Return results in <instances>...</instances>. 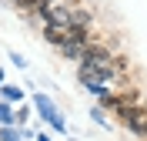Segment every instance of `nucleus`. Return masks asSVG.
<instances>
[{
    "mask_svg": "<svg viewBox=\"0 0 147 141\" xmlns=\"http://www.w3.org/2000/svg\"><path fill=\"white\" fill-rule=\"evenodd\" d=\"M34 104H37L40 118H44V121L50 124V128H57L60 134L67 131V121H64V114H60V111L54 108V104H50V97H47V94H34Z\"/></svg>",
    "mask_w": 147,
    "mask_h": 141,
    "instance_id": "f257e3e1",
    "label": "nucleus"
},
{
    "mask_svg": "<svg viewBox=\"0 0 147 141\" xmlns=\"http://www.w3.org/2000/svg\"><path fill=\"white\" fill-rule=\"evenodd\" d=\"M110 57H114L110 44H97V40H90V44L84 47V54H80V64H110Z\"/></svg>",
    "mask_w": 147,
    "mask_h": 141,
    "instance_id": "f03ea898",
    "label": "nucleus"
},
{
    "mask_svg": "<svg viewBox=\"0 0 147 141\" xmlns=\"http://www.w3.org/2000/svg\"><path fill=\"white\" fill-rule=\"evenodd\" d=\"M67 14H70V27H90L94 24V14L84 3H67Z\"/></svg>",
    "mask_w": 147,
    "mask_h": 141,
    "instance_id": "7ed1b4c3",
    "label": "nucleus"
},
{
    "mask_svg": "<svg viewBox=\"0 0 147 141\" xmlns=\"http://www.w3.org/2000/svg\"><path fill=\"white\" fill-rule=\"evenodd\" d=\"M57 50H60V54H64L67 61H77V64H80V54H84V47H80V44H70V40H60V47H57Z\"/></svg>",
    "mask_w": 147,
    "mask_h": 141,
    "instance_id": "20e7f679",
    "label": "nucleus"
},
{
    "mask_svg": "<svg viewBox=\"0 0 147 141\" xmlns=\"http://www.w3.org/2000/svg\"><path fill=\"white\" fill-rule=\"evenodd\" d=\"M44 40H47V44H54V47H60V40H64V27L47 24V27H44Z\"/></svg>",
    "mask_w": 147,
    "mask_h": 141,
    "instance_id": "39448f33",
    "label": "nucleus"
},
{
    "mask_svg": "<svg viewBox=\"0 0 147 141\" xmlns=\"http://www.w3.org/2000/svg\"><path fill=\"white\" fill-rule=\"evenodd\" d=\"M0 87H3V101H13V104L24 101V91L20 87H13V84H0Z\"/></svg>",
    "mask_w": 147,
    "mask_h": 141,
    "instance_id": "423d86ee",
    "label": "nucleus"
},
{
    "mask_svg": "<svg viewBox=\"0 0 147 141\" xmlns=\"http://www.w3.org/2000/svg\"><path fill=\"white\" fill-rule=\"evenodd\" d=\"M0 141H20V131H13V124H0Z\"/></svg>",
    "mask_w": 147,
    "mask_h": 141,
    "instance_id": "0eeeda50",
    "label": "nucleus"
},
{
    "mask_svg": "<svg viewBox=\"0 0 147 141\" xmlns=\"http://www.w3.org/2000/svg\"><path fill=\"white\" fill-rule=\"evenodd\" d=\"M0 124H13V111L7 101H0Z\"/></svg>",
    "mask_w": 147,
    "mask_h": 141,
    "instance_id": "6e6552de",
    "label": "nucleus"
},
{
    "mask_svg": "<svg viewBox=\"0 0 147 141\" xmlns=\"http://www.w3.org/2000/svg\"><path fill=\"white\" fill-rule=\"evenodd\" d=\"M27 121H30V108H20V111L13 114V124H20V128H24Z\"/></svg>",
    "mask_w": 147,
    "mask_h": 141,
    "instance_id": "1a4fd4ad",
    "label": "nucleus"
},
{
    "mask_svg": "<svg viewBox=\"0 0 147 141\" xmlns=\"http://www.w3.org/2000/svg\"><path fill=\"white\" fill-rule=\"evenodd\" d=\"M90 118H94L97 124H104V128H107V118H104V108H100V104H97V108L90 111Z\"/></svg>",
    "mask_w": 147,
    "mask_h": 141,
    "instance_id": "9d476101",
    "label": "nucleus"
},
{
    "mask_svg": "<svg viewBox=\"0 0 147 141\" xmlns=\"http://www.w3.org/2000/svg\"><path fill=\"white\" fill-rule=\"evenodd\" d=\"M10 61H13V64H17V67H27V61H24V57H20L17 50H10Z\"/></svg>",
    "mask_w": 147,
    "mask_h": 141,
    "instance_id": "9b49d317",
    "label": "nucleus"
},
{
    "mask_svg": "<svg viewBox=\"0 0 147 141\" xmlns=\"http://www.w3.org/2000/svg\"><path fill=\"white\" fill-rule=\"evenodd\" d=\"M13 7L17 10H30V0H13Z\"/></svg>",
    "mask_w": 147,
    "mask_h": 141,
    "instance_id": "f8f14e48",
    "label": "nucleus"
},
{
    "mask_svg": "<svg viewBox=\"0 0 147 141\" xmlns=\"http://www.w3.org/2000/svg\"><path fill=\"white\" fill-rule=\"evenodd\" d=\"M137 138H140V141H147V118H144V124H140V131H137Z\"/></svg>",
    "mask_w": 147,
    "mask_h": 141,
    "instance_id": "ddd939ff",
    "label": "nucleus"
},
{
    "mask_svg": "<svg viewBox=\"0 0 147 141\" xmlns=\"http://www.w3.org/2000/svg\"><path fill=\"white\" fill-rule=\"evenodd\" d=\"M37 141H50V138H47V134H37Z\"/></svg>",
    "mask_w": 147,
    "mask_h": 141,
    "instance_id": "4468645a",
    "label": "nucleus"
},
{
    "mask_svg": "<svg viewBox=\"0 0 147 141\" xmlns=\"http://www.w3.org/2000/svg\"><path fill=\"white\" fill-rule=\"evenodd\" d=\"M0 84H3V71H0Z\"/></svg>",
    "mask_w": 147,
    "mask_h": 141,
    "instance_id": "2eb2a0df",
    "label": "nucleus"
}]
</instances>
